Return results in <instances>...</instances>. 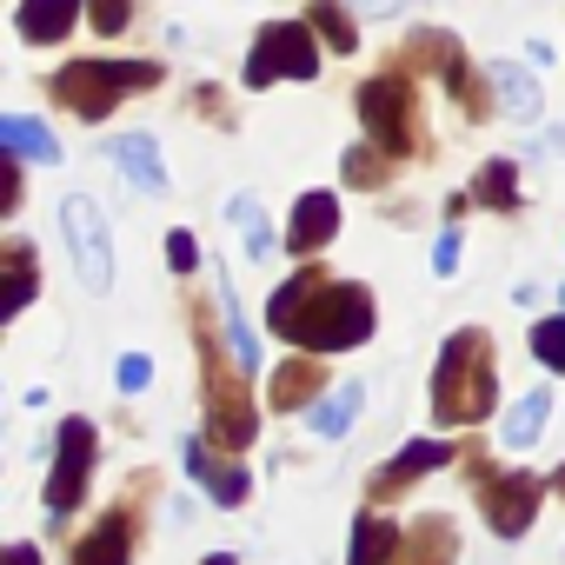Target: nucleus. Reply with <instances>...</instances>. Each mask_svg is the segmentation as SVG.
<instances>
[{"instance_id": "nucleus-12", "label": "nucleus", "mask_w": 565, "mask_h": 565, "mask_svg": "<svg viewBox=\"0 0 565 565\" xmlns=\"http://www.w3.org/2000/svg\"><path fill=\"white\" fill-rule=\"evenodd\" d=\"M327 393V373L313 353H294V360H279L273 380H266V413H300V406H320Z\"/></svg>"}, {"instance_id": "nucleus-21", "label": "nucleus", "mask_w": 565, "mask_h": 565, "mask_svg": "<svg viewBox=\"0 0 565 565\" xmlns=\"http://www.w3.org/2000/svg\"><path fill=\"white\" fill-rule=\"evenodd\" d=\"M0 147L21 153V160H61L54 127H41V120H28V114H8V120H0Z\"/></svg>"}, {"instance_id": "nucleus-17", "label": "nucleus", "mask_w": 565, "mask_h": 565, "mask_svg": "<svg viewBox=\"0 0 565 565\" xmlns=\"http://www.w3.org/2000/svg\"><path fill=\"white\" fill-rule=\"evenodd\" d=\"M74 21H81V0H21V14H14L21 41H34V47L67 41V34H74Z\"/></svg>"}, {"instance_id": "nucleus-23", "label": "nucleus", "mask_w": 565, "mask_h": 565, "mask_svg": "<svg viewBox=\"0 0 565 565\" xmlns=\"http://www.w3.org/2000/svg\"><path fill=\"white\" fill-rule=\"evenodd\" d=\"M360 406H366V386H340V393H327V399L313 406V433H320V439H347L353 419H360Z\"/></svg>"}, {"instance_id": "nucleus-25", "label": "nucleus", "mask_w": 565, "mask_h": 565, "mask_svg": "<svg viewBox=\"0 0 565 565\" xmlns=\"http://www.w3.org/2000/svg\"><path fill=\"white\" fill-rule=\"evenodd\" d=\"M28 300H34V246L8 239V320L28 313Z\"/></svg>"}, {"instance_id": "nucleus-35", "label": "nucleus", "mask_w": 565, "mask_h": 565, "mask_svg": "<svg viewBox=\"0 0 565 565\" xmlns=\"http://www.w3.org/2000/svg\"><path fill=\"white\" fill-rule=\"evenodd\" d=\"M353 8H366V14H393V8H406V0H353Z\"/></svg>"}, {"instance_id": "nucleus-24", "label": "nucleus", "mask_w": 565, "mask_h": 565, "mask_svg": "<svg viewBox=\"0 0 565 565\" xmlns=\"http://www.w3.org/2000/svg\"><path fill=\"white\" fill-rule=\"evenodd\" d=\"M545 419H552V393L539 386V393H525V399H519V406L505 413V433H499V439H505L512 452H525V446H532V439L545 433Z\"/></svg>"}, {"instance_id": "nucleus-30", "label": "nucleus", "mask_w": 565, "mask_h": 565, "mask_svg": "<svg viewBox=\"0 0 565 565\" xmlns=\"http://www.w3.org/2000/svg\"><path fill=\"white\" fill-rule=\"evenodd\" d=\"M87 21H94L100 41H114V34L134 28V0H87Z\"/></svg>"}, {"instance_id": "nucleus-22", "label": "nucleus", "mask_w": 565, "mask_h": 565, "mask_svg": "<svg viewBox=\"0 0 565 565\" xmlns=\"http://www.w3.org/2000/svg\"><path fill=\"white\" fill-rule=\"evenodd\" d=\"M472 200L492 213H519V160H486L472 180Z\"/></svg>"}, {"instance_id": "nucleus-13", "label": "nucleus", "mask_w": 565, "mask_h": 565, "mask_svg": "<svg viewBox=\"0 0 565 565\" xmlns=\"http://www.w3.org/2000/svg\"><path fill=\"white\" fill-rule=\"evenodd\" d=\"M220 446H206V439H193L186 446V472L200 479V492L213 499V505H246V492H253V472L246 466H233V459H213Z\"/></svg>"}, {"instance_id": "nucleus-34", "label": "nucleus", "mask_w": 565, "mask_h": 565, "mask_svg": "<svg viewBox=\"0 0 565 565\" xmlns=\"http://www.w3.org/2000/svg\"><path fill=\"white\" fill-rule=\"evenodd\" d=\"M193 107H200L206 120H226V100H220V87H200V94H193Z\"/></svg>"}, {"instance_id": "nucleus-11", "label": "nucleus", "mask_w": 565, "mask_h": 565, "mask_svg": "<svg viewBox=\"0 0 565 565\" xmlns=\"http://www.w3.org/2000/svg\"><path fill=\"white\" fill-rule=\"evenodd\" d=\"M439 466H452V446H446V439H413V446H399V452L366 479V492H373V499H399L406 486H419V479L439 472Z\"/></svg>"}, {"instance_id": "nucleus-3", "label": "nucleus", "mask_w": 565, "mask_h": 565, "mask_svg": "<svg viewBox=\"0 0 565 565\" xmlns=\"http://www.w3.org/2000/svg\"><path fill=\"white\" fill-rule=\"evenodd\" d=\"M193 340H200V393H206V433L220 452H246L259 433L253 393H246V366H226V347L213 333V307L193 300Z\"/></svg>"}, {"instance_id": "nucleus-37", "label": "nucleus", "mask_w": 565, "mask_h": 565, "mask_svg": "<svg viewBox=\"0 0 565 565\" xmlns=\"http://www.w3.org/2000/svg\"><path fill=\"white\" fill-rule=\"evenodd\" d=\"M206 565H233V552H213V558H206Z\"/></svg>"}, {"instance_id": "nucleus-5", "label": "nucleus", "mask_w": 565, "mask_h": 565, "mask_svg": "<svg viewBox=\"0 0 565 565\" xmlns=\"http://www.w3.org/2000/svg\"><path fill=\"white\" fill-rule=\"evenodd\" d=\"M459 459H466V486H472L486 525H492L499 539H519V532L532 525V512L545 505V479H539V472H499V466L486 459V446H466Z\"/></svg>"}, {"instance_id": "nucleus-31", "label": "nucleus", "mask_w": 565, "mask_h": 565, "mask_svg": "<svg viewBox=\"0 0 565 565\" xmlns=\"http://www.w3.org/2000/svg\"><path fill=\"white\" fill-rule=\"evenodd\" d=\"M114 380H120V393H147V380H153V360H147V353H127V360L114 366Z\"/></svg>"}, {"instance_id": "nucleus-8", "label": "nucleus", "mask_w": 565, "mask_h": 565, "mask_svg": "<svg viewBox=\"0 0 565 565\" xmlns=\"http://www.w3.org/2000/svg\"><path fill=\"white\" fill-rule=\"evenodd\" d=\"M406 54H413V67H433V74L452 87V100H459L472 120H486V114H492V74L479 81V74L466 67V47H459L446 28H419V34L406 41Z\"/></svg>"}, {"instance_id": "nucleus-9", "label": "nucleus", "mask_w": 565, "mask_h": 565, "mask_svg": "<svg viewBox=\"0 0 565 565\" xmlns=\"http://www.w3.org/2000/svg\"><path fill=\"white\" fill-rule=\"evenodd\" d=\"M61 233L74 246V266H81V287L87 294H107L114 287V246H107V220L87 193H67L61 200Z\"/></svg>"}, {"instance_id": "nucleus-19", "label": "nucleus", "mask_w": 565, "mask_h": 565, "mask_svg": "<svg viewBox=\"0 0 565 565\" xmlns=\"http://www.w3.org/2000/svg\"><path fill=\"white\" fill-rule=\"evenodd\" d=\"M399 525L393 519H380L373 505L360 512V525H353V552H347V565H399Z\"/></svg>"}, {"instance_id": "nucleus-7", "label": "nucleus", "mask_w": 565, "mask_h": 565, "mask_svg": "<svg viewBox=\"0 0 565 565\" xmlns=\"http://www.w3.org/2000/svg\"><path fill=\"white\" fill-rule=\"evenodd\" d=\"M320 74V41L313 28H294V21H273L253 34V54H246V87H273V81H313Z\"/></svg>"}, {"instance_id": "nucleus-10", "label": "nucleus", "mask_w": 565, "mask_h": 565, "mask_svg": "<svg viewBox=\"0 0 565 565\" xmlns=\"http://www.w3.org/2000/svg\"><path fill=\"white\" fill-rule=\"evenodd\" d=\"M87 466H94V426L87 419H61V452H54V479H47V512L67 519L87 492Z\"/></svg>"}, {"instance_id": "nucleus-16", "label": "nucleus", "mask_w": 565, "mask_h": 565, "mask_svg": "<svg viewBox=\"0 0 565 565\" xmlns=\"http://www.w3.org/2000/svg\"><path fill=\"white\" fill-rule=\"evenodd\" d=\"M107 160L140 186V193H160L167 186V167H160V140H147V134H114L107 140Z\"/></svg>"}, {"instance_id": "nucleus-39", "label": "nucleus", "mask_w": 565, "mask_h": 565, "mask_svg": "<svg viewBox=\"0 0 565 565\" xmlns=\"http://www.w3.org/2000/svg\"><path fill=\"white\" fill-rule=\"evenodd\" d=\"M558 300H565V287H558Z\"/></svg>"}, {"instance_id": "nucleus-26", "label": "nucleus", "mask_w": 565, "mask_h": 565, "mask_svg": "<svg viewBox=\"0 0 565 565\" xmlns=\"http://www.w3.org/2000/svg\"><path fill=\"white\" fill-rule=\"evenodd\" d=\"M313 28L327 34L333 54H353V47H360V28H353V14L340 8V0H313Z\"/></svg>"}, {"instance_id": "nucleus-2", "label": "nucleus", "mask_w": 565, "mask_h": 565, "mask_svg": "<svg viewBox=\"0 0 565 565\" xmlns=\"http://www.w3.org/2000/svg\"><path fill=\"white\" fill-rule=\"evenodd\" d=\"M492 406H499V360H492V340H486L479 327H459V333L439 347V366H433V419H439V426H479Z\"/></svg>"}, {"instance_id": "nucleus-18", "label": "nucleus", "mask_w": 565, "mask_h": 565, "mask_svg": "<svg viewBox=\"0 0 565 565\" xmlns=\"http://www.w3.org/2000/svg\"><path fill=\"white\" fill-rule=\"evenodd\" d=\"M452 558H459V532L446 512H426L413 525V539L399 545V565H452Z\"/></svg>"}, {"instance_id": "nucleus-6", "label": "nucleus", "mask_w": 565, "mask_h": 565, "mask_svg": "<svg viewBox=\"0 0 565 565\" xmlns=\"http://www.w3.org/2000/svg\"><path fill=\"white\" fill-rule=\"evenodd\" d=\"M360 120H366L373 147H386V153H419L426 147V134H419V94H413L406 74H373L360 87Z\"/></svg>"}, {"instance_id": "nucleus-20", "label": "nucleus", "mask_w": 565, "mask_h": 565, "mask_svg": "<svg viewBox=\"0 0 565 565\" xmlns=\"http://www.w3.org/2000/svg\"><path fill=\"white\" fill-rule=\"evenodd\" d=\"M492 94H499V107L512 114V120H539V107H545V94H539V81L525 74V67H512V61H499L492 67Z\"/></svg>"}, {"instance_id": "nucleus-38", "label": "nucleus", "mask_w": 565, "mask_h": 565, "mask_svg": "<svg viewBox=\"0 0 565 565\" xmlns=\"http://www.w3.org/2000/svg\"><path fill=\"white\" fill-rule=\"evenodd\" d=\"M552 479H558V492H565V466H558V472H552Z\"/></svg>"}, {"instance_id": "nucleus-32", "label": "nucleus", "mask_w": 565, "mask_h": 565, "mask_svg": "<svg viewBox=\"0 0 565 565\" xmlns=\"http://www.w3.org/2000/svg\"><path fill=\"white\" fill-rule=\"evenodd\" d=\"M167 259H173V273H193L200 266V239L193 233H167Z\"/></svg>"}, {"instance_id": "nucleus-14", "label": "nucleus", "mask_w": 565, "mask_h": 565, "mask_svg": "<svg viewBox=\"0 0 565 565\" xmlns=\"http://www.w3.org/2000/svg\"><path fill=\"white\" fill-rule=\"evenodd\" d=\"M74 565H134V505H114L107 519H94V532H81Z\"/></svg>"}, {"instance_id": "nucleus-1", "label": "nucleus", "mask_w": 565, "mask_h": 565, "mask_svg": "<svg viewBox=\"0 0 565 565\" xmlns=\"http://www.w3.org/2000/svg\"><path fill=\"white\" fill-rule=\"evenodd\" d=\"M266 327L294 340L300 353H353L380 327V300L360 279H327L320 266H300L287 287L266 300Z\"/></svg>"}, {"instance_id": "nucleus-4", "label": "nucleus", "mask_w": 565, "mask_h": 565, "mask_svg": "<svg viewBox=\"0 0 565 565\" xmlns=\"http://www.w3.org/2000/svg\"><path fill=\"white\" fill-rule=\"evenodd\" d=\"M147 87H160V61H67L54 74V100L81 120H100L127 94H147Z\"/></svg>"}, {"instance_id": "nucleus-15", "label": "nucleus", "mask_w": 565, "mask_h": 565, "mask_svg": "<svg viewBox=\"0 0 565 565\" xmlns=\"http://www.w3.org/2000/svg\"><path fill=\"white\" fill-rule=\"evenodd\" d=\"M333 233H340V200H333V193H300L294 226H287V253H294V259H313Z\"/></svg>"}, {"instance_id": "nucleus-33", "label": "nucleus", "mask_w": 565, "mask_h": 565, "mask_svg": "<svg viewBox=\"0 0 565 565\" xmlns=\"http://www.w3.org/2000/svg\"><path fill=\"white\" fill-rule=\"evenodd\" d=\"M433 273H439V279H452V273H459V226H446V233H439V246H433Z\"/></svg>"}, {"instance_id": "nucleus-27", "label": "nucleus", "mask_w": 565, "mask_h": 565, "mask_svg": "<svg viewBox=\"0 0 565 565\" xmlns=\"http://www.w3.org/2000/svg\"><path fill=\"white\" fill-rule=\"evenodd\" d=\"M393 180V153L386 147H353L347 153V186H386Z\"/></svg>"}, {"instance_id": "nucleus-28", "label": "nucleus", "mask_w": 565, "mask_h": 565, "mask_svg": "<svg viewBox=\"0 0 565 565\" xmlns=\"http://www.w3.org/2000/svg\"><path fill=\"white\" fill-rule=\"evenodd\" d=\"M233 226L246 233V253L266 266V253H273V233H266V213H259V200H253V193H239V200H233Z\"/></svg>"}, {"instance_id": "nucleus-36", "label": "nucleus", "mask_w": 565, "mask_h": 565, "mask_svg": "<svg viewBox=\"0 0 565 565\" xmlns=\"http://www.w3.org/2000/svg\"><path fill=\"white\" fill-rule=\"evenodd\" d=\"M8 565H41V552H34V545H14V552H8Z\"/></svg>"}, {"instance_id": "nucleus-29", "label": "nucleus", "mask_w": 565, "mask_h": 565, "mask_svg": "<svg viewBox=\"0 0 565 565\" xmlns=\"http://www.w3.org/2000/svg\"><path fill=\"white\" fill-rule=\"evenodd\" d=\"M532 353L545 360V373H565V313L532 320Z\"/></svg>"}]
</instances>
